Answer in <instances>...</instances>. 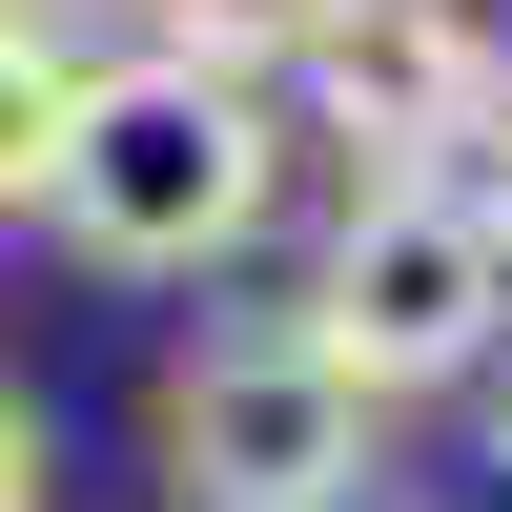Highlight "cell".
<instances>
[{
	"label": "cell",
	"mask_w": 512,
	"mask_h": 512,
	"mask_svg": "<svg viewBox=\"0 0 512 512\" xmlns=\"http://www.w3.org/2000/svg\"><path fill=\"white\" fill-rule=\"evenodd\" d=\"M287 205V123L267 82H205L164 62V41H123V62L62 82V144H41V226L82 246V267L123 287H185V267H246Z\"/></svg>",
	"instance_id": "cell-1"
},
{
	"label": "cell",
	"mask_w": 512,
	"mask_h": 512,
	"mask_svg": "<svg viewBox=\"0 0 512 512\" xmlns=\"http://www.w3.org/2000/svg\"><path fill=\"white\" fill-rule=\"evenodd\" d=\"M287 328H308L369 410L492 369V328H512V226H492V185H349V226H328V267H308Z\"/></svg>",
	"instance_id": "cell-2"
},
{
	"label": "cell",
	"mask_w": 512,
	"mask_h": 512,
	"mask_svg": "<svg viewBox=\"0 0 512 512\" xmlns=\"http://www.w3.org/2000/svg\"><path fill=\"white\" fill-rule=\"evenodd\" d=\"M144 431H164V472H185V512H349L390 410H369L287 308H246V328H205L144 390Z\"/></svg>",
	"instance_id": "cell-3"
},
{
	"label": "cell",
	"mask_w": 512,
	"mask_h": 512,
	"mask_svg": "<svg viewBox=\"0 0 512 512\" xmlns=\"http://www.w3.org/2000/svg\"><path fill=\"white\" fill-rule=\"evenodd\" d=\"M287 82H308V123L369 164V185H472V144L512 123L492 21H451V0H349V21H328Z\"/></svg>",
	"instance_id": "cell-4"
},
{
	"label": "cell",
	"mask_w": 512,
	"mask_h": 512,
	"mask_svg": "<svg viewBox=\"0 0 512 512\" xmlns=\"http://www.w3.org/2000/svg\"><path fill=\"white\" fill-rule=\"evenodd\" d=\"M328 21H349V0H144V41H164V62H205V82H287Z\"/></svg>",
	"instance_id": "cell-5"
},
{
	"label": "cell",
	"mask_w": 512,
	"mask_h": 512,
	"mask_svg": "<svg viewBox=\"0 0 512 512\" xmlns=\"http://www.w3.org/2000/svg\"><path fill=\"white\" fill-rule=\"evenodd\" d=\"M62 82H82V41L0 21V205H41V144H62Z\"/></svg>",
	"instance_id": "cell-6"
},
{
	"label": "cell",
	"mask_w": 512,
	"mask_h": 512,
	"mask_svg": "<svg viewBox=\"0 0 512 512\" xmlns=\"http://www.w3.org/2000/svg\"><path fill=\"white\" fill-rule=\"evenodd\" d=\"M0 512H41V410L0 390Z\"/></svg>",
	"instance_id": "cell-7"
},
{
	"label": "cell",
	"mask_w": 512,
	"mask_h": 512,
	"mask_svg": "<svg viewBox=\"0 0 512 512\" xmlns=\"http://www.w3.org/2000/svg\"><path fill=\"white\" fill-rule=\"evenodd\" d=\"M0 21H41V41H82V21H144V0H0Z\"/></svg>",
	"instance_id": "cell-8"
},
{
	"label": "cell",
	"mask_w": 512,
	"mask_h": 512,
	"mask_svg": "<svg viewBox=\"0 0 512 512\" xmlns=\"http://www.w3.org/2000/svg\"><path fill=\"white\" fill-rule=\"evenodd\" d=\"M472 185H492V226H512V123H492V164H472Z\"/></svg>",
	"instance_id": "cell-9"
}]
</instances>
